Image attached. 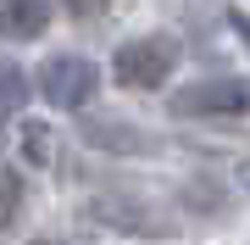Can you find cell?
<instances>
[{
  "label": "cell",
  "instance_id": "52a82bcc",
  "mask_svg": "<svg viewBox=\"0 0 250 245\" xmlns=\"http://www.w3.org/2000/svg\"><path fill=\"white\" fill-rule=\"evenodd\" d=\"M22 151H28V162L50 167L56 162V134H50L45 123H22Z\"/></svg>",
  "mask_w": 250,
  "mask_h": 245
},
{
  "label": "cell",
  "instance_id": "8fae6325",
  "mask_svg": "<svg viewBox=\"0 0 250 245\" xmlns=\"http://www.w3.org/2000/svg\"><path fill=\"white\" fill-rule=\"evenodd\" d=\"M228 22L239 28V39H245V45H250V17H245V11H228Z\"/></svg>",
  "mask_w": 250,
  "mask_h": 245
},
{
  "label": "cell",
  "instance_id": "8992f818",
  "mask_svg": "<svg viewBox=\"0 0 250 245\" xmlns=\"http://www.w3.org/2000/svg\"><path fill=\"white\" fill-rule=\"evenodd\" d=\"M50 22V0H0V34L6 39H39Z\"/></svg>",
  "mask_w": 250,
  "mask_h": 245
},
{
  "label": "cell",
  "instance_id": "ba28073f",
  "mask_svg": "<svg viewBox=\"0 0 250 245\" xmlns=\"http://www.w3.org/2000/svg\"><path fill=\"white\" fill-rule=\"evenodd\" d=\"M17 212H22V178L11 167H0V234L17 223Z\"/></svg>",
  "mask_w": 250,
  "mask_h": 245
},
{
  "label": "cell",
  "instance_id": "4fadbf2b",
  "mask_svg": "<svg viewBox=\"0 0 250 245\" xmlns=\"http://www.w3.org/2000/svg\"><path fill=\"white\" fill-rule=\"evenodd\" d=\"M34 245H50V240H34Z\"/></svg>",
  "mask_w": 250,
  "mask_h": 245
},
{
  "label": "cell",
  "instance_id": "7c38bea8",
  "mask_svg": "<svg viewBox=\"0 0 250 245\" xmlns=\"http://www.w3.org/2000/svg\"><path fill=\"white\" fill-rule=\"evenodd\" d=\"M239 178H245V190H250V162H245V167H239Z\"/></svg>",
  "mask_w": 250,
  "mask_h": 245
},
{
  "label": "cell",
  "instance_id": "5b68a950",
  "mask_svg": "<svg viewBox=\"0 0 250 245\" xmlns=\"http://www.w3.org/2000/svg\"><path fill=\"white\" fill-rule=\"evenodd\" d=\"M89 218L106 223V228H123V234H156V228H161V218H150V212H145V200L117 195V190H106V195L89 200Z\"/></svg>",
  "mask_w": 250,
  "mask_h": 245
},
{
  "label": "cell",
  "instance_id": "7a4b0ae2",
  "mask_svg": "<svg viewBox=\"0 0 250 245\" xmlns=\"http://www.w3.org/2000/svg\"><path fill=\"white\" fill-rule=\"evenodd\" d=\"M250 111V84L239 78H206L172 95V117H245Z\"/></svg>",
  "mask_w": 250,
  "mask_h": 245
},
{
  "label": "cell",
  "instance_id": "277c9868",
  "mask_svg": "<svg viewBox=\"0 0 250 245\" xmlns=\"http://www.w3.org/2000/svg\"><path fill=\"white\" fill-rule=\"evenodd\" d=\"M78 134H83V145H95V151H117V156L156 151V134H145V128H134V123H117V117H83Z\"/></svg>",
  "mask_w": 250,
  "mask_h": 245
},
{
  "label": "cell",
  "instance_id": "30bf717a",
  "mask_svg": "<svg viewBox=\"0 0 250 245\" xmlns=\"http://www.w3.org/2000/svg\"><path fill=\"white\" fill-rule=\"evenodd\" d=\"M106 6H111V0H67V11H72V17H83V22H89V17H100Z\"/></svg>",
  "mask_w": 250,
  "mask_h": 245
},
{
  "label": "cell",
  "instance_id": "6da1fadb",
  "mask_svg": "<svg viewBox=\"0 0 250 245\" xmlns=\"http://www.w3.org/2000/svg\"><path fill=\"white\" fill-rule=\"evenodd\" d=\"M172 62H178V50L167 39H128L111 56V73H117L123 89H161L167 73H172Z\"/></svg>",
  "mask_w": 250,
  "mask_h": 245
},
{
  "label": "cell",
  "instance_id": "9c48e42d",
  "mask_svg": "<svg viewBox=\"0 0 250 245\" xmlns=\"http://www.w3.org/2000/svg\"><path fill=\"white\" fill-rule=\"evenodd\" d=\"M22 100H28V78H22V67H17V62H0V106L17 111Z\"/></svg>",
  "mask_w": 250,
  "mask_h": 245
},
{
  "label": "cell",
  "instance_id": "3957f363",
  "mask_svg": "<svg viewBox=\"0 0 250 245\" xmlns=\"http://www.w3.org/2000/svg\"><path fill=\"white\" fill-rule=\"evenodd\" d=\"M95 62H83V56H50L45 67H39V89H45L50 106H67V111H78V106H89L95 100Z\"/></svg>",
  "mask_w": 250,
  "mask_h": 245
}]
</instances>
